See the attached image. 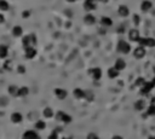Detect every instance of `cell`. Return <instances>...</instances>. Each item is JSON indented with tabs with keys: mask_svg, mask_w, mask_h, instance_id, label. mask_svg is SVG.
<instances>
[{
	"mask_svg": "<svg viewBox=\"0 0 155 139\" xmlns=\"http://www.w3.org/2000/svg\"><path fill=\"white\" fill-rule=\"evenodd\" d=\"M55 117L57 121L64 123V125H70L71 121H73V117H71L68 112H65L63 110H58L57 112H55Z\"/></svg>",
	"mask_w": 155,
	"mask_h": 139,
	"instance_id": "cell-1",
	"label": "cell"
},
{
	"mask_svg": "<svg viewBox=\"0 0 155 139\" xmlns=\"http://www.w3.org/2000/svg\"><path fill=\"white\" fill-rule=\"evenodd\" d=\"M116 50L122 55H128L131 52V45L126 43L125 40H120L116 45Z\"/></svg>",
	"mask_w": 155,
	"mask_h": 139,
	"instance_id": "cell-2",
	"label": "cell"
},
{
	"mask_svg": "<svg viewBox=\"0 0 155 139\" xmlns=\"http://www.w3.org/2000/svg\"><path fill=\"white\" fill-rule=\"evenodd\" d=\"M87 74H89L90 78H92L94 80L98 81L102 79V75H103V71L101 68H98V67H95V68H90L87 70Z\"/></svg>",
	"mask_w": 155,
	"mask_h": 139,
	"instance_id": "cell-3",
	"label": "cell"
},
{
	"mask_svg": "<svg viewBox=\"0 0 155 139\" xmlns=\"http://www.w3.org/2000/svg\"><path fill=\"white\" fill-rule=\"evenodd\" d=\"M154 87L155 86L153 85L152 81H146V84H144L142 87H139V93H141V96H148L153 91Z\"/></svg>",
	"mask_w": 155,
	"mask_h": 139,
	"instance_id": "cell-4",
	"label": "cell"
},
{
	"mask_svg": "<svg viewBox=\"0 0 155 139\" xmlns=\"http://www.w3.org/2000/svg\"><path fill=\"white\" fill-rule=\"evenodd\" d=\"M139 46L143 47H155V39L154 38H141L138 40Z\"/></svg>",
	"mask_w": 155,
	"mask_h": 139,
	"instance_id": "cell-5",
	"label": "cell"
},
{
	"mask_svg": "<svg viewBox=\"0 0 155 139\" xmlns=\"http://www.w3.org/2000/svg\"><path fill=\"white\" fill-rule=\"evenodd\" d=\"M147 53V50L146 47H143V46H137V47L133 50V57L136 59H142L144 56Z\"/></svg>",
	"mask_w": 155,
	"mask_h": 139,
	"instance_id": "cell-6",
	"label": "cell"
},
{
	"mask_svg": "<svg viewBox=\"0 0 155 139\" xmlns=\"http://www.w3.org/2000/svg\"><path fill=\"white\" fill-rule=\"evenodd\" d=\"M53 93L56 96V98H58L59 100H63L65 99L67 97H68V91L64 90V88H61V87H57V88H55Z\"/></svg>",
	"mask_w": 155,
	"mask_h": 139,
	"instance_id": "cell-7",
	"label": "cell"
},
{
	"mask_svg": "<svg viewBox=\"0 0 155 139\" xmlns=\"http://www.w3.org/2000/svg\"><path fill=\"white\" fill-rule=\"evenodd\" d=\"M128 39H130V41H132V43H138V40L141 39V34H139V30L133 28L131 29L130 32H128Z\"/></svg>",
	"mask_w": 155,
	"mask_h": 139,
	"instance_id": "cell-8",
	"label": "cell"
},
{
	"mask_svg": "<svg viewBox=\"0 0 155 139\" xmlns=\"http://www.w3.org/2000/svg\"><path fill=\"white\" fill-rule=\"evenodd\" d=\"M10 120H11V122L15 123V125H18V123L23 121V115L21 114L19 111H13L11 116H10Z\"/></svg>",
	"mask_w": 155,
	"mask_h": 139,
	"instance_id": "cell-9",
	"label": "cell"
},
{
	"mask_svg": "<svg viewBox=\"0 0 155 139\" xmlns=\"http://www.w3.org/2000/svg\"><path fill=\"white\" fill-rule=\"evenodd\" d=\"M24 55H25V58L27 59H33V58H35V56L38 55V52H37V50H35V47L30 46V47L24 49Z\"/></svg>",
	"mask_w": 155,
	"mask_h": 139,
	"instance_id": "cell-10",
	"label": "cell"
},
{
	"mask_svg": "<svg viewBox=\"0 0 155 139\" xmlns=\"http://www.w3.org/2000/svg\"><path fill=\"white\" fill-rule=\"evenodd\" d=\"M73 96H74V98L78 99V100L85 99L86 91H84L82 88H79V87H76V88H74V91H73Z\"/></svg>",
	"mask_w": 155,
	"mask_h": 139,
	"instance_id": "cell-11",
	"label": "cell"
},
{
	"mask_svg": "<svg viewBox=\"0 0 155 139\" xmlns=\"http://www.w3.org/2000/svg\"><path fill=\"white\" fill-rule=\"evenodd\" d=\"M39 134H38V131L35 130H27L23 134H22V139H35Z\"/></svg>",
	"mask_w": 155,
	"mask_h": 139,
	"instance_id": "cell-12",
	"label": "cell"
},
{
	"mask_svg": "<svg viewBox=\"0 0 155 139\" xmlns=\"http://www.w3.org/2000/svg\"><path fill=\"white\" fill-rule=\"evenodd\" d=\"M118 13H119V16H121V17H127L128 15H130V9H128L126 5H120V6L118 7Z\"/></svg>",
	"mask_w": 155,
	"mask_h": 139,
	"instance_id": "cell-13",
	"label": "cell"
},
{
	"mask_svg": "<svg viewBox=\"0 0 155 139\" xmlns=\"http://www.w3.org/2000/svg\"><path fill=\"white\" fill-rule=\"evenodd\" d=\"M135 109L137 111H143L147 109V103L144 99H138L135 102Z\"/></svg>",
	"mask_w": 155,
	"mask_h": 139,
	"instance_id": "cell-14",
	"label": "cell"
},
{
	"mask_svg": "<svg viewBox=\"0 0 155 139\" xmlns=\"http://www.w3.org/2000/svg\"><path fill=\"white\" fill-rule=\"evenodd\" d=\"M119 74H120V71H119V70L115 68V67H112V68H109V69H108V71H107L108 78L112 79V80L116 79L118 76H119Z\"/></svg>",
	"mask_w": 155,
	"mask_h": 139,
	"instance_id": "cell-15",
	"label": "cell"
},
{
	"mask_svg": "<svg viewBox=\"0 0 155 139\" xmlns=\"http://www.w3.org/2000/svg\"><path fill=\"white\" fill-rule=\"evenodd\" d=\"M43 116L45 117V119H52V117L55 116V111L50 106H46L45 109L43 110Z\"/></svg>",
	"mask_w": 155,
	"mask_h": 139,
	"instance_id": "cell-16",
	"label": "cell"
},
{
	"mask_svg": "<svg viewBox=\"0 0 155 139\" xmlns=\"http://www.w3.org/2000/svg\"><path fill=\"white\" fill-rule=\"evenodd\" d=\"M114 67L119 70V71H122L124 69L126 68V62L124 61L122 58H118L115 61V63H114Z\"/></svg>",
	"mask_w": 155,
	"mask_h": 139,
	"instance_id": "cell-17",
	"label": "cell"
},
{
	"mask_svg": "<svg viewBox=\"0 0 155 139\" xmlns=\"http://www.w3.org/2000/svg\"><path fill=\"white\" fill-rule=\"evenodd\" d=\"M11 33H12V35L15 38H21L23 35V29H22L21 25H15V27L12 28V30H11Z\"/></svg>",
	"mask_w": 155,
	"mask_h": 139,
	"instance_id": "cell-18",
	"label": "cell"
},
{
	"mask_svg": "<svg viewBox=\"0 0 155 139\" xmlns=\"http://www.w3.org/2000/svg\"><path fill=\"white\" fill-rule=\"evenodd\" d=\"M29 94V88L27 86H21L18 87V94L17 97H19V98H24V97H27Z\"/></svg>",
	"mask_w": 155,
	"mask_h": 139,
	"instance_id": "cell-19",
	"label": "cell"
},
{
	"mask_svg": "<svg viewBox=\"0 0 155 139\" xmlns=\"http://www.w3.org/2000/svg\"><path fill=\"white\" fill-rule=\"evenodd\" d=\"M9 57V47L6 45H0V58L6 59Z\"/></svg>",
	"mask_w": 155,
	"mask_h": 139,
	"instance_id": "cell-20",
	"label": "cell"
},
{
	"mask_svg": "<svg viewBox=\"0 0 155 139\" xmlns=\"http://www.w3.org/2000/svg\"><path fill=\"white\" fill-rule=\"evenodd\" d=\"M34 128H35V131H44L46 130V122L44 120H38V121H35L34 123Z\"/></svg>",
	"mask_w": 155,
	"mask_h": 139,
	"instance_id": "cell-21",
	"label": "cell"
},
{
	"mask_svg": "<svg viewBox=\"0 0 155 139\" xmlns=\"http://www.w3.org/2000/svg\"><path fill=\"white\" fill-rule=\"evenodd\" d=\"M152 7H153V4H152V1H149V0H143L141 4V10L143 12H148Z\"/></svg>",
	"mask_w": 155,
	"mask_h": 139,
	"instance_id": "cell-22",
	"label": "cell"
},
{
	"mask_svg": "<svg viewBox=\"0 0 155 139\" xmlns=\"http://www.w3.org/2000/svg\"><path fill=\"white\" fill-rule=\"evenodd\" d=\"M84 22L87 25H92V24L96 23V17L94 16V15H91V13H87V15H85V17H84Z\"/></svg>",
	"mask_w": 155,
	"mask_h": 139,
	"instance_id": "cell-23",
	"label": "cell"
},
{
	"mask_svg": "<svg viewBox=\"0 0 155 139\" xmlns=\"http://www.w3.org/2000/svg\"><path fill=\"white\" fill-rule=\"evenodd\" d=\"M22 45H23V49H27V47H30L32 45V39H30V34L29 35H24L22 38ZM34 47V46H33Z\"/></svg>",
	"mask_w": 155,
	"mask_h": 139,
	"instance_id": "cell-24",
	"label": "cell"
},
{
	"mask_svg": "<svg viewBox=\"0 0 155 139\" xmlns=\"http://www.w3.org/2000/svg\"><path fill=\"white\" fill-rule=\"evenodd\" d=\"M7 93L11 96V97H17L18 94V86L16 85H10L7 87Z\"/></svg>",
	"mask_w": 155,
	"mask_h": 139,
	"instance_id": "cell-25",
	"label": "cell"
},
{
	"mask_svg": "<svg viewBox=\"0 0 155 139\" xmlns=\"http://www.w3.org/2000/svg\"><path fill=\"white\" fill-rule=\"evenodd\" d=\"M101 24L103 25V27H112L113 24V21L110 17H107V16H103L101 18Z\"/></svg>",
	"mask_w": 155,
	"mask_h": 139,
	"instance_id": "cell-26",
	"label": "cell"
},
{
	"mask_svg": "<svg viewBox=\"0 0 155 139\" xmlns=\"http://www.w3.org/2000/svg\"><path fill=\"white\" fill-rule=\"evenodd\" d=\"M84 9L86 11H94V10L97 9V4H94V3H90V1H86L84 3Z\"/></svg>",
	"mask_w": 155,
	"mask_h": 139,
	"instance_id": "cell-27",
	"label": "cell"
},
{
	"mask_svg": "<svg viewBox=\"0 0 155 139\" xmlns=\"http://www.w3.org/2000/svg\"><path fill=\"white\" fill-rule=\"evenodd\" d=\"M10 4L6 0H0V11H9Z\"/></svg>",
	"mask_w": 155,
	"mask_h": 139,
	"instance_id": "cell-28",
	"label": "cell"
},
{
	"mask_svg": "<svg viewBox=\"0 0 155 139\" xmlns=\"http://www.w3.org/2000/svg\"><path fill=\"white\" fill-rule=\"evenodd\" d=\"M147 116H155V105L154 104H149L147 106Z\"/></svg>",
	"mask_w": 155,
	"mask_h": 139,
	"instance_id": "cell-29",
	"label": "cell"
},
{
	"mask_svg": "<svg viewBox=\"0 0 155 139\" xmlns=\"http://www.w3.org/2000/svg\"><path fill=\"white\" fill-rule=\"evenodd\" d=\"M3 69L4 70H11L12 69V62L6 58L5 62H4V64H3Z\"/></svg>",
	"mask_w": 155,
	"mask_h": 139,
	"instance_id": "cell-30",
	"label": "cell"
},
{
	"mask_svg": "<svg viewBox=\"0 0 155 139\" xmlns=\"http://www.w3.org/2000/svg\"><path fill=\"white\" fill-rule=\"evenodd\" d=\"M144 84H146V79L142 78V76H139V78H137L135 80V86L136 87H142Z\"/></svg>",
	"mask_w": 155,
	"mask_h": 139,
	"instance_id": "cell-31",
	"label": "cell"
},
{
	"mask_svg": "<svg viewBox=\"0 0 155 139\" xmlns=\"http://www.w3.org/2000/svg\"><path fill=\"white\" fill-rule=\"evenodd\" d=\"M85 99H86L87 102H92V100H94V99H95V94H94V92L90 91V90H87V91H86Z\"/></svg>",
	"mask_w": 155,
	"mask_h": 139,
	"instance_id": "cell-32",
	"label": "cell"
},
{
	"mask_svg": "<svg viewBox=\"0 0 155 139\" xmlns=\"http://www.w3.org/2000/svg\"><path fill=\"white\" fill-rule=\"evenodd\" d=\"M7 104H9V98L7 97H5V96L0 97V106H6Z\"/></svg>",
	"mask_w": 155,
	"mask_h": 139,
	"instance_id": "cell-33",
	"label": "cell"
},
{
	"mask_svg": "<svg viewBox=\"0 0 155 139\" xmlns=\"http://www.w3.org/2000/svg\"><path fill=\"white\" fill-rule=\"evenodd\" d=\"M47 139H59V137H58V132L57 131H52L49 134V137H47Z\"/></svg>",
	"mask_w": 155,
	"mask_h": 139,
	"instance_id": "cell-34",
	"label": "cell"
},
{
	"mask_svg": "<svg viewBox=\"0 0 155 139\" xmlns=\"http://www.w3.org/2000/svg\"><path fill=\"white\" fill-rule=\"evenodd\" d=\"M86 139H100V137H98L95 132H90L89 134L86 136Z\"/></svg>",
	"mask_w": 155,
	"mask_h": 139,
	"instance_id": "cell-35",
	"label": "cell"
},
{
	"mask_svg": "<svg viewBox=\"0 0 155 139\" xmlns=\"http://www.w3.org/2000/svg\"><path fill=\"white\" fill-rule=\"evenodd\" d=\"M17 73H18V74H24V73H25V67L22 65V64L17 65Z\"/></svg>",
	"mask_w": 155,
	"mask_h": 139,
	"instance_id": "cell-36",
	"label": "cell"
},
{
	"mask_svg": "<svg viewBox=\"0 0 155 139\" xmlns=\"http://www.w3.org/2000/svg\"><path fill=\"white\" fill-rule=\"evenodd\" d=\"M133 23H135L136 27L141 23V17H139V15H135V16H133Z\"/></svg>",
	"mask_w": 155,
	"mask_h": 139,
	"instance_id": "cell-37",
	"label": "cell"
},
{
	"mask_svg": "<svg viewBox=\"0 0 155 139\" xmlns=\"http://www.w3.org/2000/svg\"><path fill=\"white\" fill-rule=\"evenodd\" d=\"M30 39H32V45L33 46L37 45V37H35V34H30Z\"/></svg>",
	"mask_w": 155,
	"mask_h": 139,
	"instance_id": "cell-38",
	"label": "cell"
},
{
	"mask_svg": "<svg viewBox=\"0 0 155 139\" xmlns=\"http://www.w3.org/2000/svg\"><path fill=\"white\" fill-rule=\"evenodd\" d=\"M30 16V11H28V10H25V11L22 12V17L23 18H28Z\"/></svg>",
	"mask_w": 155,
	"mask_h": 139,
	"instance_id": "cell-39",
	"label": "cell"
},
{
	"mask_svg": "<svg viewBox=\"0 0 155 139\" xmlns=\"http://www.w3.org/2000/svg\"><path fill=\"white\" fill-rule=\"evenodd\" d=\"M3 23H5V16L3 13H0V24H3Z\"/></svg>",
	"mask_w": 155,
	"mask_h": 139,
	"instance_id": "cell-40",
	"label": "cell"
},
{
	"mask_svg": "<svg viewBox=\"0 0 155 139\" xmlns=\"http://www.w3.org/2000/svg\"><path fill=\"white\" fill-rule=\"evenodd\" d=\"M112 139H124L121 136H118V134H115V136H113L112 137Z\"/></svg>",
	"mask_w": 155,
	"mask_h": 139,
	"instance_id": "cell-41",
	"label": "cell"
},
{
	"mask_svg": "<svg viewBox=\"0 0 155 139\" xmlns=\"http://www.w3.org/2000/svg\"><path fill=\"white\" fill-rule=\"evenodd\" d=\"M86 1H90V3H94V4H97L100 0H86Z\"/></svg>",
	"mask_w": 155,
	"mask_h": 139,
	"instance_id": "cell-42",
	"label": "cell"
},
{
	"mask_svg": "<svg viewBox=\"0 0 155 139\" xmlns=\"http://www.w3.org/2000/svg\"><path fill=\"white\" fill-rule=\"evenodd\" d=\"M150 104H154V105H155V97H153V98L150 99Z\"/></svg>",
	"mask_w": 155,
	"mask_h": 139,
	"instance_id": "cell-43",
	"label": "cell"
},
{
	"mask_svg": "<svg viewBox=\"0 0 155 139\" xmlns=\"http://www.w3.org/2000/svg\"><path fill=\"white\" fill-rule=\"evenodd\" d=\"M100 1H101V3H103V4H107L108 1H109V0H100Z\"/></svg>",
	"mask_w": 155,
	"mask_h": 139,
	"instance_id": "cell-44",
	"label": "cell"
},
{
	"mask_svg": "<svg viewBox=\"0 0 155 139\" xmlns=\"http://www.w3.org/2000/svg\"><path fill=\"white\" fill-rule=\"evenodd\" d=\"M62 139H73V137H70V136H69V137H63Z\"/></svg>",
	"mask_w": 155,
	"mask_h": 139,
	"instance_id": "cell-45",
	"label": "cell"
},
{
	"mask_svg": "<svg viewBox=\"0 0 155 139\" xmlns=\"http://www.w3.org/2000/svg\"><path fill=\"white\" fill-rule=\"evenodd\" d=\"M65 1H68V3H75L76 0H65Z\"/></svg>",
	"mask_w": 155,
	"mask_h": 139,
	"instance_id": "cell-46",
	"label": "cell"
},
{
	"mask_svg": "<svg viewBox=\"0 0 155 139\" xmlns=\"http://www.w3.org/2000/svg\"><path fill=\"white\" fill-rule=\"evenodd\" d=\"M152 82H153V85H154V86H155V76H154V79H153V80H152Z\"/></svg>",
	"mask_w": 155,
	"mask_h": 139,
	"instance_id": "cell-47",
	"label": "cell"
},
{
	"mask_svg": "<svg viewBox=\"0 0 155 139\" xmlns=\"http://www.w3.org/2000/svg\"><path fill=\"white\" fill-rule=\"evenodd\" d=\"M35 139H41V137H40V136H38L37 138H35Z\"/></svg>",
	"mask_w": 155,
	"mask_h": 139,
	"instance_id": "cell-48",
	"label": "cell"
},
{
	"mask_svg": "<svg viewBox=\"0 0 155 139\" xmlns=\"http://www.w3.org/2000/svg\"><path fill=\"white\" fill-rule=\"evenodd\" d=\"M149 139H155V137H150V138H149Z\"/></svg>",
	"mask_w": 155,
	"mask_h": 139,
	"instance_id": "cell-49",
	"label": "cell"
}]
</instances>
